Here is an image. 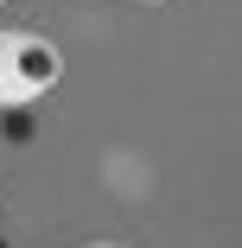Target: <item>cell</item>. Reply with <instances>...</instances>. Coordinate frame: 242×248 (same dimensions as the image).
<instances>
[{
	"label": "cell",
	"mask_w": 242,
	"mask_h": 248,
	"mask_svg": "<svg viewBox=\"0 0 242 248\" xmlns=\"http://www.w3.org/2000/svg\"><path fill=\"white\" fill-rule=\"evenodd\" d=\"M0 7H13V0H0Z\"/></svg>",
	"instance_id": "cell-4"
},
{
	"label": "cell",
	"mask_w": 242,
	"mask_h": 248,
	"mask_svg": "<svg viewBox=\"0 0 242 248\" xmlns=\"http://www.w3.org/2000/svg\"><path fill=\"white\" fill-rule=\"evenodd\" d=\"M83 248H121V242H83Z\"/></svg>",
	"instance_id": "cell-2"
},
{
	"label": "cell",
	"mask_w": 242,
	"mask_h": 248,
	"mask_svg": "<svg viewBox=\"0 0 242 248\" xmlns=\"http://www.w3.org/2000/svg\"><path fill=\"white\" fill-rule=\"evenodd\" d=\"M64 83V51L58 38L26 32V26H0V115L32 108Z\"/></svg>",
	"instance_id": "cell-1"
},
{
	"label": "cell",
	"mask_w": 242,
	"mask_h": 248,
	"mask_svg": "<svg viewBox=\"0 0 242 248\" xmlns=\"http://www.w3.org/2000/svg\"><path fill=\"white\" fill-rule=\"evenodd\" d=\"M128 7H160V0H128Z\"/></svg>",
	"instance_id": "cell-3"
}]
</instances>
